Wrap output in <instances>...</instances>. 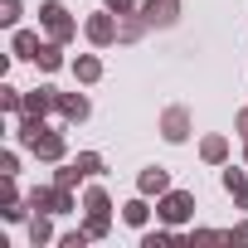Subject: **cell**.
Here are the masks:
<instances>
[{
  "label": "cell",
  "instance_id": "obj_1",
  "mask_svg": "<svg viewBox=\"0 0 248 248\" xmlns=\"http://www.w3.org/2000/svg\"><path fill=\"white\" fill-rule=\"evenodd\" d=\"M20 141H25L39 161H63V137L44 127V117H25V122H20Z\"/></svg>",
  "mask_w": 248,
  "mask_h": 248
},
{
  "label": "cell",
  "instance_id": "obj_2",
  "mask_svg": "<svg viewBox=\"0 0 248 248\" xmlns=\"http://www.w3.org/2000/svg\"><path fill=\"white\" fill-rule=\"evenodd\" d=\"M39 20H44V30H49V34H54V39H59V44H63V39H73V34H78V25H73V20H68V10H63V5H59V0H49V5H44V10H39Z\"/></svg>",
  "mask_w": 248,
  "mask_h": 248
},
{
  "label": "cell",
  "instance_id": "obj_3",
  "mask_svg": "<svg viewBox=\"0 0 248 248\" xmlns=\"http://www.w3.org/2000/svg\"><path fill=\"white\" fill-rule=\"evenodd\" d=\"M30 209H44V214H63V209H73V195H68V185H54V190H34V195H30Z\"/></svg>",
  "mask_w": 248,
  "mask_h": 248
},
{
  "label": "cell",
  "instance_id": "obj_4",
  "mask_svg": "<svg viewBox=\"0 0 248 248\" xmlns=\"http://www.w3.org/2000/svg\"><path fill=\"white\" fill-rule=\"evenodd\" d=\"M190 209H195V200H190L185 190H166V200H161V209H156V214H161L166 224H185V219H190Z\"/></svg>",
  "mask_w": 248,
  "mask_h": 248
},
{
  "label": "cell",
  "instance_id": "obj_5",
  "mask_svg": "<svg viewBox=\"0 0 248 248\" xmlns=\"http://www.w3.org/2000/svg\"><path fill=\"white\" fill-rule=\"evenodd\" d=\"M175 15H180V0H146L141 5L146 25H175Z\"/></svg>",
  "mask_w": 248,
  "mask_h": 248
},
{
  "label": "cell",
  "instance_id": "obj_6",
  "mask_svg": "<svg viewBox=\"0 0 248 248\" xmlns=\"http://www.w3.org/2000/svg\"><path fill=\"white\" fill-rule=\"evenodd\" d=\"M161 137H166V141H185V137H190V112H185V107H170V112L161 117Z\"/></svg>",
  "mask_w": 248,
  "mask_h": 248
},
{
  "label": "cell",
  "instance_id": "obj_7",
  "mask_svg": "<svg viewBox=\"0 0 248 248\" xmlns=\"http://www.w3.org/2000/svg\"><path fill=\"white\" fill-rule=\"evenodd\" d=\"M117 34H122V30H117L112 10H107V15H93V20H88V39H93V44H112Z\"/></svg>",
  "mask_w": 248,
  "mask_h": 248
},
{
  "label": "cell",
  "instance_id": "obj_8",
  "mask_svg": "<svg viewBox=\"0 0 248 248\" xmlns=\"http://www.w3.org/2000/svg\"><path fill=\"white\" fill-rule=\"evenodd\" d=\"M49 107H59V93H54V88H34V93L25 97V117H44Z\"/></svg>",
  "mask_w": 248,
  "mask_h": 248
},
{
  "label": "cell",
  "instance_id": "obj_9",
  "mask_svg": "<svg viewBox=\"0 0 248 248\" xmlns=\"http://www.w3.org/2000/svg\"><path fill=\"white\" fill-rule=\"evenodd\" d=\"M59 112H63L68 122H83V117H88V97H83V93H59Z\"/></svg>",
  "mask_w": 248,
  "mask_h": 248
},
{
  "label": "cell",
  "instance_id": "obj_10",
  "mask_svg": "<svg viewBox=\"0 0 248 248\" xmlns=\"http://www.w3.org/2000/svg\"><path fill=\"white\" fill-rule=\"evenodd\" d=\"M166 185H170V175H166L161 166H151V170H141V195H166Z\"/></svg>",
  "mask_w": 248,
  "mask_h": 248
},
{
  "label": "cell",
  "instance_id": "obj_11",
  "mask_svg": "<svg viewBox=\"0 0 248 248\" xmlns=\"http://www.w3.org/2000/svg\"><path fill=\"white\" fill-rule=\"evenodd\" d=\"M224 190H229V195L248 209V175H243V170H224Z\"/></svg>",
  "mask_w": 248,
  "mask_h": 248
},
{
  "label": "cell",
  "instance_id": "obj_12",
  "mask_svg": "<svg viewBox=\"0 0 248 248\" xmlns=\"http://www.w3.org/2000/svg\"><path fill=\"white\" fill-rule=\"evenodd\" d=\"M34 63H39V68H49V73H54V68H59V63H63V54H59V39H54V44H39V54H34Z\"/></svg>",
  "mask_w": 248,
  "mask_h": 248
},
{
  "label": "cell",
  "instance_id": "obj_13",
  "mask_svg": "<svg viewBox=\"0 0 248 248\" xmlns=\"http://www.w3.org/2000/svg\"><path fill=\"white\" fill-rule=\"evenodd\" d=\"M73 73H78V78H83V83H97V78H102V63H97V59H93V54H83V59H78V63H73Z\"/></svg>",
  "mask_w": 248,
  "mask_h": 248
},
{
  "label": "cell",
  "instance_id": "obj_14",
  "mask_svg": "<svg viewBox=\"0 0 248 248\" xmlns=\"http://www.w3.org/2000/svg\"><path fill=\"white\" fill-rule=\"evenodd\" d=\"M15 54H20V59H34V54H39V34L20 30V34H15Z\"/></svg>",
  "mask_w": 248,
  "mask_h": 248
},
{
  "label": "cell",
  "instance_id": "obj_15",
  "mask_svg": "<svg viewBox=\"0 0 248 248\" xmlns=\"http://www.w3.org/2000/svg\"><path fill=\"white\" fill-rule=\"evenodd\" d=\"M200 151H204V161H214V166H219V161L229 156V141H224V137H204V146H200Z\"/></svg>",
  "mask_w": 248,
  "mask_h": 248
},
{
  "label": "cell",
  "instance_id": "obj_16",
  "mask_svg": "<svg viewBox=\"0 0 248 248\" xmlns=\"http://www.w3.org/2000/svg\"><path fill=\"white\" fill-rule=\"evenodd\" d=\"M146 214H151V209H146V200H132L127 209H122V219H127V224H137V229L146 224Z\"/></svg>",
  "mask_w": 248,
  "mask_h": 248
},
{
  "label": "cell",
  "instance_id": "obj_17",
  "mask_svg": "<svg viewBox=\"0 0 248 248\" xmlns=\"http://www.w3.org/2000/svg\"><path fill=\"white\" fill-rule=\"evenodd\" d=\"M83 209H88V214H107V195H102V190L93 185V190L83 195Z\"/></svg>",
  "mask_w": 248,
  "mask_h": 248
},
{
  "label": "cell",
  "instance_id": "obj_18",
  "mask_svg": "<svg viewBox=\"0 0 248 248\" xmlns=\"http://www.w3.org/2000/svg\"><path fill=\"white\" fill-rule=\"evenodd\" d=\"M30 238H34V243H49V238H54V229H49V219H44V214H39V219H30Z\"/></svg>",
  "mask_w": 248,
  "mask_h": 248
},
{
  "label": "cell",
  "instance_id": "obj_19",
  "mask_svg": "<svg viewBox=\"0 0 248 248\" xmlns=\"http://www.w3.org/2000/svg\"><path fill=\"white\" fill-rule=\"evenodd\" d=\"M0 107H5V112H25V102H20L15 88H0Z\"/></svg>",
  "mask_w": 248,
  "mask_h": 248
},
{
  "label": "cell",
  "instance_id": "obj_20",
  "mask_svg": "<svg viewBox=\"0 0 248 248\" xmlns=\"http://www.w3.org/2000/svg\"><path fill=\"white\" fill-rule=\"evenodd\" d=\"M78 170H83V175H97V170H102V156L83 151V156H78Z\"/></svg>",
  "mask_w": 248,
  "mask_h": 248
},
{
  "label": "cell",
  "instance_id": "obj_21",
  "mask_svg": "<svg viewBox=\"0 0 248 248\" xmlns=\"http://www.w3.org/2000/svg\"><path fill=\"white\" fill-rule=\"evenodd\" d=\"M78 180H83V170H78V161H73V166H63V170H59V180H54V185H68V190H73Z\"/></svg>",
  "mask_w": 248,
  "mask_h": 248
},
{
  "label": "cell",
  "instance_id": "obj_22",
  "mask_svg": "<svg viewBox=\"0 0 248 248\" xmlns=\"http://www.w3.org/2000/svg\"><path fill=\"white\" fill-rule=\"evenodd\" d=\"M88 233L102 238V233H107V214H88Z\"/></svg>",
  "mask_w": 248,
  "mask_h": 248
},
{
  "label": "cell",
  "instance_id": "obj_23",
  "mask_svg": "<svg viewBox=\"0 0 248 248\" xmlns=\"http://www.w3.org/2000/svg\"><path fill=\"white\" fill-rule=\"evenodd\" d=\"M88 238H93V233H88V229H78V233H63V248H83V243H88Z\"/></svg>",
  "mask_w": 248,
  "mask_h": 248
},
{
  "label": "cell",
  "instance_id": "obj_24",
  "mask_svg": "<svg viewBox=\"0 0 248 248\" xmlns=\"http://www.w3.org/2000/svg\"><path fill=\"white\" fill-rule=\"evenodd\" d=\"M107 10H112V15H132L137 0H107Z\"/></svg>",
  "mask_w": 248,
  "mask_h": 248
},
{
  "label": "cell",
  "instance_id": "obj_25",
  "mask_svg": "<svg viewBox=\"0 0 248 248\" xmlns=\"http://www.w3.org/2000/svg\"><path fill=\"white\" fill-rule=\"evenodd\" d=\"M20 20V5H15V0H5V10H0V25H15Z\"/></svg>",
  "mask_w": 248,
  "mask_h": 248
},
{
  "label": "cell",
  "instance_id": "obj_26",
  "mask_svg": "<svg viewBox=\"0 0 248 248\" xmlns=\"http://www.w3.org/2000/svg\"><path fill=\"white\" fill-rule=\"evenodd\" d=\"M141 30H146V20H132V25H122V39H141Z\"/></svg>",
  "mask_w": 248,
  "mask_h": 248
},
{
  "label": "cell",
  "instance_id": "obj_27",
  "mask_svg": "<svg viewBox=\"0 0 248 248\" xmlns=\"http://www.w3.org/2000/svg\"><path fill=\"white\" fill-rule=\"evenodd\" d=\"M229 238H238V243H248V224H238V229H233Z\"/></svg>",
  "mask_w": 248,
  "mask_h": 248
},
{
  "label": "cell",
  "instance_id": "obj_28",
  "mask_svg": "<svg viewBox=\"0 0 248 248\" xmlns=\"http://www.w3.org/2000/svg\"><path fill=\"white\" fill-rule=\"evenodd\" d=\"M238 132H243V137H248V107H243V112H238Z\"/></svg>",
  "mask_w": 248,
  "mask_h": 248
},
{
  "label": "cell",
  "instance_id": "obj_29",
  "mask_svg": "<svg viewBox=\"0 0 248 248\" xmlns=\"http://www.w3.org/2000/svg\"><path fill=\"white\" fill-rule=\"evenodd\" d=\"M243 161H248V146H243Z\"/></svg>",
  "mask_w": 248,
  "mask_h": 248
}]
</instances>
